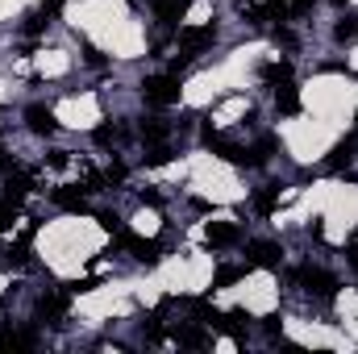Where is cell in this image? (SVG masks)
<instances>
[{"label":"cell","mask_w":358,"mask_h":354,"mask_svg":"<svg viewBox=\"0 0 358 354\" xmlns=\"http://www.w3.org/2000/svg\"><path fill=\"white\" fill-rule=\"evenodd\" d=\"M179 80L167 71V76H155V80H146L142 84V100L146 104H155V108H167V104H179Z\"/></svg>","instance_id":"obj_1"},{"label":"cell","mask_w":358,"mask_h":354,"mask_svg":"<svg viewBox=\"0 0 358 354\" xmlns=\"http://www.w3.org/2000/svg\"><path fill=\"white\" fill-rule=\"evenodd\" d=\"M296 279H300L304 292H313V296H321V300H334V296H338V279H334L329 271H321V267H300Z\"/></svg>","instance_id":"obj_2"},{"label":"cell","mask_w":358,"mask_h":354,"mask_svg":"<svg viewBox=\"0 0 358 354\" xmlns=\"http://www.w3.org/2000/svg\"><path fill=\"white\" fill-rule=\"evenodd\" d=\"M204 238H208L213 250H225V246H238V242H242V225H238V221H208Z\"/></svg>","instance_id":"obj_3"},{"label":"cell","mask_w":358,"mask_h":354,"mask_svg":"<svg viewBox=\"0 0 358 354\" xmlns=\"http://www.w3.org/2000/svg\"><path fill=\"white\" fill-rule=\"evenodd\" d=\"M117 246L134 250V259H138V263H159V259H163V246H159V242H142V238H134L129 229H121V234H117Z\"/></svg>","instance_id":"obj_4"},{"label":"cell","mask_w":358,"mask_h":354,"mask_svg":"<svg viewBox=\"0 0 358 354\" xmlns=\"http://www.w3.org/2000/svg\"><path fill=\"white\" fill-rule=\"evenodd\" d=\"M246 17L267 25V21H287L292 8H287V0H267V4H246Z\"/></svg>","instance_id":"obj_5"},{"label":"cell","mask_w":358,"mask_h":354,"mask_svg":"<svg viewBox=\"0 0 358 354\" xmlns=\"http://www.w3.org/2000/svg\"><path fill=\"white\" fill-rule=\"evenodd\" d=\"M217 42V25H196V29H179V46L187 50V55H196V50H204V46H213Z\"/></svg>","instance_id":"obj_6"},{"label":"cell","mask_w":358,"mask_h":354,"mask_svg":"<svg viewBox=\"0 0 358 354\" xmlns=\"http://www.w3.org/2000/svg\"><path fill=\"white\" fill-rule=\"evenodd\" d=\"M25 121H29V129H34L38 138H50V134L59 129L55 113H50V108H42V104H29V108H25Z\"/></svg>","instance_id":"obj_7"},{"label":"cell","mask_w":358,"mask_h":354,"mask_svg":"<svg viewBox=\"0 0 358 354\" xmlns=\"http://www.w3.org/2000/svg\"><path fill=\"white\" fill-rule=\"evenodd\" d=\"M50 200H55L59 208H67V213H84V208H88L84 187H67V183H63V187H55V192H50Z\"/></svg>","instance_id":"obj_8"},{"label":"cell","mask_w":358,"mask_h":354,"mask_svg":"<svg viewBox=\"0 0 358 354\" xmlns=\"http://www.w3.org/2000/svg\"><path fill=\"white\" fill-rule=\"evenodd\" d=\"M279 263H283V250H279L275 242H250V267H267V271H275Z\"/></svg>","instance_id":"obj_9"},{"label":"cell","mask_w":358,"mask_h":354,"mask_svg":"<svg viewBox=\"0 0 358 354\" xmlns=\"http://www.w3.org/2000/svg\"><path fill=\"white\" fill-rule=\"evenodd\" d=\"M250 321H255V317H250L246 309H229V313H221V317L213 321V330H221V334H234V338H238Z\"/></svg>","instance_id":"obj_10"},{"label":"cell","mask_w":358,"mask_h":354,"mask_svg":"<svg viewBox=\"0 0 358 354\" xmlns=\"http://www.w3.org/2000/svg\"><path fill=\"white\" fill-rule=\"evenodd\" d=\"M275 113H279V117H296V113H300V92L292 88V80L275 88Z\"/></svg>","instance_id":"obj_11"},{"label":"cell","mask_w":358,"mask_h":354,"mask_svg":"<svg viewBox=\"0 0 358 354\" xmlns=\"http://www.w3.org/2000/svg\"><path fill=\"white\" fill-rule=\"evenodd\" d=\"M150 4H155L159 21H167V25H176V21H183V13L192 8V0H150Z\"/></svg>","instance_id":"obj_12"},{"label":"cell","mask_w":358,"mask_h":354,"mask_svg":"<svg viewBox=\"0 0 358 354\" xmlns=\"http://www.w3.org/2000/svg\"><path fill=\"white\" fill-rule=\"evenodd\" d=\"M271 155H275V138H263L242 155V167H263V163H271Z\"/></svg>","instance_id":"obj_13"},{"label":"cell","mask_w":358,"mask_h":354,"mask_svg":"<svg viewBox=\"0 0 358 354\" xmlns=\"http://www.w3.org/2000/svg\"><path fill=\"white\" fill-rule=\"evenodd\" d=\"M259 80H263V84H287V80H292V63H287V59L263 63V67H259Z\"/></svg>","instance_id":"obj_14"},{"label":"cell","mask_w":358,"mask_h":354,"mask_svg":"<svg viewBox=\"0 0 358 354\" xmlns=\"http://www.w3.org/2000/svg\"><path fill=\"white\" fill-rule=\"evenodd\" d=\"M176 342L179 346H208V334H204V325H179Z\"/></svg>","instance_id":"obj_15"},{"label":"cell","mask_w":358,"mask_h":354,"mask_svg":"<svg viewBox=\"0 0 358 354\" xmlns=\"http://www.w3.org/2000/svg\"><path fill=\"white\" fill-rule=\"evenodd\" d=\"M29 187H34V179L25 176V171H8V200L17 204V200H25L29 196Z\"/></svg>","instance_id":"obj_16"},{"label":"cell","mask_w":358,"mask_h":354,"mask_svg":"<svg viewBox=\"0 0 358 354\" xmlns=\"http://www.w3.org/2000/svg\"><path fill=\"white\" fill-rule=\"evenodd\" d=\"M142 138H146V142H167V138H171V125L159 121V117H146V121H142Z\"/></svg>","instance_id":"obj_17"},{"label":"cell","mask_w":358,"mask_h":354,"mask_svg":"<svg viewBox=\"0 0 358 354\" xmlns=\"http://www.w3.org/2000/svg\"><path fill=\"white\" fill-rule=\"evenodd\" d=\"M63 309H67V296H42V300H38V317H42V321L63 317Z\"/></svg>","instance_id":"obj_18"},{"label":"cell","mask_w":358,"mask_h":354,"mask_svg":"<svg viewBox=\"0 0 358 354\" xmlns=\"http://www.w3.org/2000/svg\"><path fill=\"white\" fill-rule=\"evenodd\" d=\"M355 146H358V138H346V142H338V146L329 150V159H325V163H329L334 171H338V167H346V163H350V155H355Z\"/></svg>","instance_id":"obj_19"},{"label":"cell","mask_w":358,"mask_h":354,"mask_svg":"<svg viewBox=\"0 0 358 354\" xmlns=\"http://www.w3.org/2000/svg\"><path fill=\"white\" fill-rule=\"evenodd\" d=\"M34 346V334H13V330H0V351H29Z\"/></svg>","instance_id":"obj_20"},{"label":"cell","mask_w":358,"mask_h":354,"mask_svg":"<svg viewBox=\"0 0 358 354\" xmlns=\"http://www.w3.org/2000/svg\"><path fill=\"white\" fill-rule=\"evenodd\" d=\"M246 271H250V263H246V267H221V271L213 275V288H229V283H238Z\"/></svg>","instance_id":"obj_21"},{"label":"cell","mask_w":358,"mask_h":354,"mask_svg":"<svg viewBox=\"0 0 358 354\" xmlns=\"http://www.w3.org/2000/svg\"><path fill=\"white\" fill-rule=\"evenodd\" d=\"M275 196H279V187H263V192H255V200H250V204H255L263 217H271V213H275Z\"/></svg>","instance_id":"obj_22"},{"label":"cell","mask_w":358,"mask_h":354,"mask_svg":"<svg viewBox=\"0 0 358 354\" xmlns=\"http://www.w3.org/2000/svg\"><path fill=\"white\" fill-rule=\"evenodd\" d=\"M176 155H171V146H163V142H155V150H146V167H167Z\"/></svg>","instance_id":"obj_23"},{"label":"cell","mask_w":358,"mask_h":354,"mask_svg":"<svg viewBox=\"0 0 358 354\" xmlns=\"http://www.w3.org/2000/svg\"><path fill=\"white\" fill-rule=\"evenodd\" d=\"M46 25H50V17H46V13H42V8H34V13H29V17H25V34H29V38H34V34H42V29H46Z\"/></svg>","instance_id":"obj_24"},{"label":"cell","mask_w":358,"mask_h":354,"mask_svg":"<svg viewBox=\"0 0 358 354\" xmlns=\"http://www.w3.org/2000/svg\"><path fill=\"white\" fill-rule=\"evenodd\" d=\"M96 142H100V146H108V142H121V125H113V121L96 125Z\"/></svg>","instance_id":"obj_25"},{"label":"cell","mask_w":358,"mask_h":354,"mask_svg":"<svg viewBox=\"0 0 358 354\" xmlns=\"http://www.w3.org/2000/svg\"><path fill=\"white\" fill-rule=\"evenodd\" d=\"M334 38H338V42H350V38H358V25H355V17H346V21H338V25H334Z\"/></svg>","instance_id":"obj_26"},{"label":"cell","mask_w":358,"mask_h":354,"mask_svg":"<svg viewBox=\"0 0 358 354\" xmlns=\"http://www.w3.org/2000/svg\"><path fill=\"white\" fill-rule=\"evenodd\" d=\"M96 221H100V229H108V234H121V229H125V225H121V217H117V213H100V217H96Z\"/></svg>","instance_id":"obj_27"},{"label":"cell","mask_w":358,"mask_h":354,"mask_svg":"<svg viewBox=\"0 0 358 354\" xmlns=\"http://www.w3.org/2000/svg\"><path fill=\"white\" fill-rule=\"evenodd\" d=\"M46 163H50L55 171H63V167H67L71 159H67V150H50V155H46Z\"/></svg>","instance_id":"obj_28"},{"label":"cell","mask_w":358,"mask_h":354,"mask_svg":"<svg viewBox=\"0 0 358 354\" xmlns=\"http://www.w3.org/2000/svg\"><path fill=\"white\" fill-rule=\"evenodd\" d=\"M263 330H267L271 338H279V334H283V321H279V317L271 313V317H263Z\"/></svg>","instance_id":"obj_29"},{"label":"cell","mask_w":358,"mask_h":354,"mask_svg":"<svg viewBox=\"0 0 358 354\" xmlns=\"http://www.w3.org/2000/svg\"><path fill=\"white\" fill-rule=\"evenodd\" d=\"M38 8H42V13H46V17H50V21H55V17H59V13H63V0H42V4H38Z\"/></svg>","instance_id":"obj_30"},{"label":"cell","mask_w":358,"mask_h":354,"mask_svg":"<svg viewBox=\"0 0 358 354\" xmlns=\"http://www.w3.org/2000/svg\"><path fill=\"white\" fill-rule=\"evenodd\" d=\"M108 183H121V179H125V163H113V167H108Z\"/></svg>","instance_id":"obj_31"},{"label":"cell","mask_w":358,"mask_h":354,"mask_svg":"<svg viewBox=\"0 0 358 354\" xmlns=\"http://www.w3.org/2000/svg\"><path fill=\"white\" fill-rule=\"evenodd\" d=\"M8 225H13V200L0 204V229H8Z\"/></svg>","instance_id":"obj_32"},{"label":"cell","mask_w":358,"mask_h":354,"mask_svg":"<svg viewBox=\"0 0 358 354\" xmlns=\"http://www.w3.org/2000/svg\"><path fill=\"white\" fill-rule=\"evenodd\" d=\"M346 259H350V267H358V234L346 242Z\"/></svg>","instance_id":"obj_33"},{"label":"cell","mask_w":358,"mask_h":354,"mask_svg":"<svg viewBox=\"0 0 358 354\" xmlns=\"http://www.w3.org/2000/svg\"><path fill=\"white\" fill-rule=\"evenodd\" d=\"M287 8H292V17H300L304 8H313V0H287Z\"/></svg>","instance_id":"obj_34"},{"label":"cell","mask_w":358,"mask_h":354,"mask_svg":"<svg viewBox=\"0 0 358 354\" xmlns=\"http://www.w3.org/2000/svg\"><path fill=\"white\" fill-rule=\"evenodd\" d=\"M84 55H88V63H92V67H100V63H104V55H100L96 46H84Z\"/></svg>","instance_id":"obj_35"},{"label":"cell","mask_w":358,"mask_h":354,"mask_svg":"<svg viewBox=\"0 0 358 354\" xmlns=\"http://www.w3.org/2000/svg\"><path fill=\"white\" fill-rule=\"evenodd\" d=\"M142 204H150V208H159V204H163V196H159V192H142Z\"/></svg>","instance_id":"obj_36"},{"label":"cell","mask_w":358,"mask_h":354,"mask_svg":"<svg viewBox=\"0 0 358 354\" xmlns=\"http://www.w3.org/2000/svg\"><path fill=\"white\" fill-rule=\"evenodd\" d=\"M183 71H187V59H176V63H171V76H176V80H179Z\"/></svg>","instance_id":"obj_37"},{"label":"cell","mask_w":358,"mask_h":354,"mask_svg":"<svg viewBox=\"0 0 358 354\" xmlns=\"http://www.w3.org/2000/svg\"><path fill=\"white\" fill-rule=\"evenodd\" d=\"M246 4H255V0H238V8H246Z\"/></svg>","instance_id":"obj_38"}]
</instances>
